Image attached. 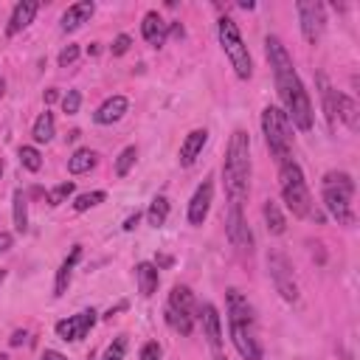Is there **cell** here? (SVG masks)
I'll return each mask as SVG.
<instances>
[{
  "label": "cell",
  "instance_id": "45",
  "mask_svg": "<svg viewBox=\"0 0 360 360\" xmlns=\"http://www.w3.org/2000/svg\"><path fill=\"white\" fill-rule=\"evenodd\" d=\"M98 51H101V48H98V42H93V45H87V53H93V56H96Z\"/></svg>",
  "mask_w": 360,
  "mask_h": 360
},
{
  "label": "cell",
  "instance_id": "5",
  "mask_svg": "<svg viewBox=\"0 0 360 360\" xmlns=\"http://www.w3.org/2000/svg\"><path fill=\"white\" fill-rule=\"evenodd\" d=\"M278 186H281V197H284L287 208L292 211V217H309L312 214V197H309L304 172L292 158L278 163Z\"/></svg>",
  "mask_w": 360,
  "mask_h": 360
},
{
  "label": "cell",
  "instance_id": "48",
  "mask_svg": "<svg viewBox=\"0 0 360 360\" xmlns=\"http://www.w3.org/2000/svg\"><path fill=\"white\" fill-rule=\"evenodd\" d=\"M3 278H6V270H0V284H3Z\"/></svg>",
  "mask_w": 360,
  "mask_h": 360
},
{
  "label": "cell",
  "instance_id": "7",
  "mask_svg": "<svg viewBox=\"0 0 360 360\" xmlns=\"http://www.w3.org/2000/svg\"><path fill=\"white\" fill-rule=\"evenodd\" d=\"M217 34H219V45H222V51H225V56H228L233 73H236L239 79H250V76H253V59H250V53H248V45H245V39H242L236 22H233L231 17H219Z\"/></svg>",
  "mask_w": 360,
  "mask_h": 360
},
{
  "label": "cell",
  "instance_id": "11",
  "mask_svg": "<svg viewBox=\"0 0 360 360\" xmlns=\"http://www.w3.org/2000/svg\"><path fill=\"white\" fill-rule=\"evenodd\" d=\"M93 323H96V309H82L79 315H70V318L59 321L56 323V335L62 340H82V338H87Z\"/></svg>",
  "mask_w": 360,
  "mask_h": 360
},
{
  "label": "cell",
  "instance_id": "32",
  "mask_svg": "<svg viewBox=\"0 0 360 360\" xmlns=\"http://www.w3.org/2000/svg\"><path fill=\"white\" fill-rule=\"evenodd\" d=\"M104 200H107L104 191H84V194H79V197L73 200V208H76V211H87V208H93V205H98V202H104Z\"/></svg>",
  "mask_w": 360,
  "mask_h": 360
},
{
  "label": "cell",
  "instance_id": "38",
  "mask_svg": "<svg viewBox=\"0 0 360 360\" xmlns=\"http://www.w3.org/2000/svg\"><path fill=\"white\" fill-rule=\"evenodd\" d=\"M141 360H160V346L155 340H146L141 349Z\"/></svg>",
  "mask_w": 360,
  "mask_h": 360
},
{
  "label": "cell",
  "instance_id": "29",
  "mask_svg": "<svg viewBox=\"0 0 360 360\" xmlns=\"http://www.w3.org/2000/svg\"><path fill=\"white\" fill-rule=\"evenodd\" d=\"M166 321H169V326H172L174 332L191 335V326H194V318H191V315H183V312H174V309L166 307Z\"/></svg>",
  "mask_w": 360,
  "mask_h": 360
},
{
  "label": "cell",
  "instance_id": "46",
  "mask_svg": "<svg viewBox=\"0 0 360 360\" xmlns=\"http://www.w3.org/2000/svg\"><path fill=\"white\" fill-rule=\"evenodd\" d=\"M3 93H6V82L0 79V98H3Z\"/></svg>",
  "mask_w": 360,
  "mask_h": 360
},
{
  "label": "cell",
  "instance_id": "31",
  "mask_svg": "<svg viewBox=\"0 0 360 360\" xmlns=\"http://www.w3.org/2000/svg\"><path fill=\"white\" fill-rule=\"evenodd\" d=\"M135 158H138V149H135V146L121 149V155H118V160H115V174H118V177H127L129 169H132V163H135Z\"/></svg>",
  "mask_w": 360,
  "mask_h": 360
},
{
  "label": "cell",
  "instance_id": "26",
  "mask_svg": "<svg viewBox=\"0 0 360 360\" xmlns=\"http://www.w3.org/2000/svg\"><path fill=\"white\" fill-rule=\"evenodd\" d=\"M262 214H264V225H267V231H270V233H284L287 219H284V214H281L278 202L267 200V202H264V208H262Z\"/></svg>",
  "mask_w": 360,
  "mask_h": 360
},
{
  "label": "cell",
  "instance_id": "50",
  "mask_svg": "<svg viewBox=\"0 0 360 360\" xmlns=\"http://www.w3.org/2000/svg\"><path fill=\"white\" fill-rule=\"evenodd\" d=\"M0 174H3V160H0Z\"/></svg>",
  "mask_w": 360,
  "mask_h": 360
},
{
  "label": "cell",
  "instance_id": "15",
  "mask_svg": "<svg viewBox=\"0 0 360 360\" xmlns=\"http://www.w3.org/2000/svg\"><path fill=\"white\" fill-rule=\"evenodd\" d=\"M197 318L202 321V332H205V338H208V346L211 349H219L222 346V323H219V312H217V307L214 304H202V307H197Z\"/></svg>",
  "mask_w": 360,
  "mask_h": 360
},
{
  "label": "cell",
  "instance_id": "30",
  "mask_svg": "<svg viewBox=\"0 0 360 360\" xmlns=\"http://www.w3.org/2000/svg\"><path fill=\"white\" fill-rule=\"evenodd\" d=\"M20 163L28 169V172H39V166H42V155H39V149L37 146H20Z\"/></svg>",
  "mask_w": 360,
  "mask_h": 360
},
{
  "label": "cell",
  "instance_id": "37",
  "mask_svg": "<svg viewBox=\"0 0 360 360\" xmlns=\"http://www.w3.org/2000/svg\"><path fill=\"white\" fill-rule=\"evenodd\" d=\"M129 45H132V39H129L127 34H118V37L112 39V45H110V51H112V56H124V53L129 51Z\"/></svg>",
  "mask_w": 360,
  "mask_h": 360
},
{
  "label": "cell",
  "instance_id": "25",
  "mask_svg": "<svg viewBox=\"0 0 360 360\" xmlns=\"http://www.w3.org/2000/svg\"><path fill=\"white\" fill-rule=\"evenodd\" d=\"M25 191L17 188L14 191V205H11V214H14V231L17 233H25L28 231V205H25Z\"/></svg>",
  "mask_w": 360,
  "mask_h": 360
},
{
  "label": "cell",
  "instance_id": "17",
  "mask_svg": "<svg viewBox=\"0 0 360 360\" xmlns=\"http://www.w3.org/2000/svg\"><path fill=\"white\" fill-rule=\"evenodd\" d=\"M318 87H321V104H323V115H326V124L329 129L338 127V90L329 84V79L323 73H318Z\"/></svg>",
  "mask_w": 360,
  "mask_h": 360
},
{
  "label": "cell",
  "instance_id": "6",
  "mask_svg": "<svg viewBox=\"0 0 360 360\" xmlns=\"http://www.w3.org/2000/svg\"><path fill=\"white\" fill-rule=\"evenodd\" d=\"M262 132H264V141H267L270 155L278 163L290 160V152H292V127H290L284 110L267 104L262 110Z\"/></svg>",
  "mask_w": 360,
  "mask_h": 360
},
{
  "label": "cell",
  "instance_id": "44",
  "mask_svg": "<svg viewBox=\"0 0 360 360\" xmlns=\"http://www.w3.org/2000/svg\"><path fill=\"white\" fill-rule=\"evenodd\" d=\"M56 98H59V93H56L53 87H51V90H45V101H48V104H51V101H56Z\"/></svg>",
  "mask_w": 360,
  "mask_h": 360
},
{
  "label": "cell",
  "instance_id": "19",
  "mask_svg": "<svg viewBox=\"0 0 360 360\" xmlns=\"http://www.w3.org/2000/svg\"><path fill=\"white\" fill-rule=\"evenodd\" d=\"M205 141H208V132L205 129H191L183 138V143H180V166H191L197 160V155L202 152Z\"/></svg>",
  "mask_w": 360,
  "mask_h": 360
},
{
  "label": "cell",
  "instance_id": "14",
  "mask_svg": "<svg viewBox=\"0 0 360 360\" xmlns=\"http://www.w3.org/2000/svg\"><path fill=\"white\" fill-rule=\"evenodd\" d=\"M93 11H96V3H93V0H79V3H73V6L65 8V14H62V20H59V28H62V31H76V28H82V25L93 17Z\"/></svg>",
  "mask_w": 360,
  "mask_h": 360
},
{
  "label": "cell",
  "instance_id": "49",
  "mask_svg": "<svg viewBox=\"0 0 360 360\" xmlns=\"http://www.w3.org/2000/svg\"><path fill=\"white\" fill-rule=\"evenodd\" d=\"M0 360H8V357H6V354H0Z\"/></svg>",
  "mask_w": 360,
  "mask_h": 360
},
{
  "label": "cell",
  "instance_id": "23",
  "mask_svg": "<svg viewBox=\"0 0 360 360\" xmlns=\"http://www.w3.org/2000/svg\"><path fill=\"white\" fill-rule=\"evenodd\" d=\"M96 160H98V155H96L93 149L82 146V149H76V152L68 158V172H70V174H84V172H90V169L96 166Z\"/></svg>",
  "mask_w": 360,
  "mask_h": 360
},
{
  "label": "cell",
  "instance_id": "1",
  "mask_svg": "<svg viewBox=\"0 0 360 360\" xmlns=\"http://www.w3.org/2000/svg\"><path fill=\"white\" fill-rule=\"evenodd\" d=\"M264 51H267V62L273 68L276 90L281 96L287 121H292V127H298L301 132L312 129V101H309V96H307L298 73H295L292 56L287 53V48L281 45L278 37H267L264 39Z\"/></svg>",
  "mask_w": 360,
  "mask_h": 360
},
{
  "label": "cell",
  "instance_id": "43",
  "mask_svg": "<svg viewBox=\"0 0 360 360\" xmlns=\"http://www.w3.org/2000/svg\"><path fill=\"white\" fill-rule=\"evenodd\" d=\"M166 264H172V256H158L155 259V267H166Z\"/></svg>",
  "mask_w": 360,
  "mask_h": 360
},
{
  "label": "cell",
  "instance_id": "4",
  "mask_svg": "<svg viewBox=\"0 0 360 360\" xmlns=\"http://www.w3.org/2000/svg\"><path fill=\"white\" fill-rule=\"evenodd\" d=\"M323 205L340 225H354L352 197H354V180L346 172H326L323 174Z\"/></svg>",
  "mask_w": 360,
  "mask_h": 360
},
{
  "label": "cell",
  "instance_id": "24",
  "mask_svg": "<svg viewBox=\"0 0 360 360\" xmlns=\"http://www.w3.org/2000/svg\"><path fill=\"white\" fill-rule=\"evenodd\" d=\"M338 121H343L352 132L360 127V118H357V104H354V98H349V96H338Z\"/></svg>",
  "mask_w": 360,
  "mask_h": 360
},
{
  "label": "cell",
  "instance_id": "13",
  "mask_svg": "<svg viewBox=\"0 0 360 360\" xmlns=\"http://www.w3.org/2000/svg\"><path fill=\"white\" fill-rule=\"evenodd\" d=\"M37 11H39V3H37V0H20V3L14 6V11H11V17H8L6 34L14 37V34H20L22 28H28V25L34 22Z\"/></svg>",
  "mask_w": 360,
  "mask_h": 360
},
{
  "label": "cell",
  "instance_id": "34",
  "mask_svg": "<svg viewBox=\"0 0 360 360\" xmlns=\"http://www.w3.org/2000/svg\"><path fill=\"white\" fill-rule=\"evenodd\" d=\"M79 107H82V93H79V90H68L65 98H62V110H65L68 115H76Z\"/></svg>",
  "mask_w": 360,
  "mask_h": 360
},
{
  "label": "cell",
  "instance_id": "22",
  "mask_svg": "<svg viewBox=\"0 0 360 360\" xmlns=\"http://www.w3.org/2000/svg\"><path fill=\"white\" fill-rule=\"evenodd\" d=\"M135 278H138V290H141L143 298H149V295L158 290V281H160L158 267H155L152 262H141V264H135Z\"/></svg>",
  "mask_w": 360,
  "mask_h": 360
},
{
  "label": "cell",
  "instance_id": "27",
  "mask_svg": "<svg viewBox=\"0 0 360 360\" xmlns=\"http://www.w3.org/2000/svg\"><path fill=\"white\" fill-rule=\"evenodd\" d=\"M53 129H56V124H53V115L45 110V112H39L37 115V121H34V141L37 143H48L51 138H53Z\"/></svg>",
  "mask_w": 360,
  "mask_h": 360
},
{
  "label": "cell",
  "instance_id": "33",
  "mask_svg": "<svg viewBox=\"0 0 360 360\" xmlns=\"http://www.w3.org/2000/svg\"><path fill=\"white\" fill-rule=\"evenodd\" d=\"M70 194H73V180H65V183H59L48 191V205H62Z\"/></svg>",
  "mask_w": 360,
  "mask_h": 360
},
{
  "label": "cell",
  "instance_id": "47",
  "mask_svg": "<svg viewBox=\"0 0 360 360\" xmlns=\"http://www.w3.org/2000/svg\"><path fill=\"white\" fill-rule=\"evenodd\" d=\"M214 360H228V357H225V354H219V352H217V354H214Z\"/></svg>",
  "mask_w": 360,
  "mask_h": 360
},
{
  "label": "cell",
  "instance_id": "21",
  "mask_svg": "<svg viewBox=\"0 0 360 360\" xmlns=\"http://www.w3.org/2000/svg\"><path fill=\"white\" fill-rule=\"evenodd\" d=\"M79 256H82V248L79 245H73V250H70V256L59 264V270H56V281H53V295H65V290H68V284H70V276H73V267H76V262H79Z\"/></svg>",
  "mask_w": 360,
  "mask_h": 360
},
{
  "label": "cell",
  "instance_id": "36",
  "mask_svg": "<svg viewBox=\"0 0 360 360\" xmlns=\"http://www.w3.org/2000/svg\"><path fill=\"white\" fill-rule=\"evenodd\" d=\"M76 59H79V45H65L56 62H59V68H68V65H73Z\"/></svg>",
  "mask_w": 360,
  "mask_h": 360
},
{
  "label": "cell",
  "instance_id": "42",
  "mask_svg": "<svg viewBox=\"0 0 360 360\" xmlns=\"http://www.w3.org/2000/svg\"><path fill=\"white\" fill-rule=\"evenodd\" d=\"M25 338H28V335H25L22 329H17V332L8 338V343H11V346H20V343H25Z\"/></svg>",
  "mask_w": 360,
  "mask_h": 360
},
{
  "label": "cell",
  "instance_id": "28",
  "mask_svg": "<svg viewBox=\"0 0 360 360\" xmlns=\"http://www.w3.org/2000/svg\"><path fill=\"white\" fill-rule=\"evenodd\" d=\"M166 217H169V200L163 197V194H158L152 202H149V211H146V219H149V225H155V228H160L163 222H166Z\"/></svg>",
  "mask_w": 360,
  "mask_h": 360
},
{
  "label": "cell",
  "instance_id": "41",
  "mask_svg": "<svg viewBox=\"0 0 360 360\" xmlns=\"http://www.w3.org/2000/svg\"><path fill=\"white\" fill-rule=\"evenodd\" d=\"M138 219H141V214H138V211H135V214H129V217H127V219H124V225H121V228H124V231H132V228H135V225H138Z\"/></svg>",
  "mask_w": 360,
  "mask_h": 360
},
{
  "label": "cell",
  "instance_id": "16",
  "mask_svg": "<svg viewBox=\"0 0 360 360\" xmlns=\"http://www.w3.org/2000/svg\"><path fill=\"white\" fill-rule=\"evenodd\" d=\"M141 34L143 39L152 45V48H160L166 42V34H169V22H163V17L158 11H146L143 14V22H141Z\"/></svg>",
  "mask_w": 360,
  "mask_h": 360
},
{
  "label": "cell",
  "instance_id": "18",
  "mask_svg": "<svg viewBox=\"0 0 360 360\" xmlns=\"http://www.w3.org/2000/svg\"><path fill=\"white\" fill-rule=\"evenodd\" d=\"M127 107H129V101H127L124 96H110V98L93 112V118H96V124H115V121L124 118Z\"/></svg>",
  "mask_w": 360,
  "mask_h": 360
},
{
  "label": "cell",
  "instance_id": "20",
  "mask_svg": "<svg viewBox=\"0 0 360 360\" xmlns=\"http://www.w3.org/2000/svg\"><path fill=\"white\" fill-rule=\"evenodd\" d=\"M169 309H174V312H183V315H191V318H194V312H197L194 292H191L188 287H183V284L172 287V292H169Z\"/></svg>",
  "mask_w": 360,
  "mask_h": 360
},
{
  "label": "cell",
  "instance_id": "12",
  "mask_svg": "<svg viewBox=\"0 0 360 360\" xmlns=\"http://www.w3.org/2000/svg\"><path fill=\"white\" fill-rule=\"evenodd\" d=\"M211 200H214V183L211 180H202L188 202V222L191 225H202L208 211H211Z\"/></svg>",
  "mask_w": 360,
  "mask_h": 360
},
{
  "label": "cell",
  "instance_id": "40",
  "mask_svg": "<svg viewBox=\"0 0 360 360\" xmlns=\"http://www.w3.org/2000/svg\"><path fill=\"white\" fill-rule=\"evenodd\" d=\"M39 360H68V357H65V354H62V352H56V349H45V352H42V357H39Z\"/></svg>",
  "mask_w": 360,
  "mask_h": 360
},
{
  "label": "cell",
  "instance_id": "35",
  "mask_svg": "<svg viewBox=\"0 0 360 360\" xmlns=\"http://www.w3.org/2000/svg\"><path fill=\"white\" fill-rule=\"evenodd\" d=\"M124 352H127V338L121 335V338H115V340L110 343V349L104 352L101 360H124Z\"/></svg>",
  "mask_w": 360,
  "mask_h": 360
},
{
  "label": "cell",
  "instance_id": "3",
  "mask_svg": "<svg viewBox=\"0 0 360 360\" xmlns=\"http://www.w3.org/2000/svg\"><path fill=\"white\" fill-rule=\"evenodd\" d=\"M228 326H231V340L242 360H262V343L256 338V321H253V307L239 290H228Z\"/></svg>",
  "mask_w": 360,
  "mask_h": 360
},
{
  "label": "cell",
  "instance_id": "10",
  "mask_svg": "<svg viewBox=\"0 0 360 360\" xmlns=\"http://www.w3.org/2000/svg\"><path fill=\"white\" fill-rule=\"evenodd\" d=\"M225 233H228V239H231L233 248L248 250V253L253 250V233H250V228H248V222H245L239 205H231L228 219H225Z\"/></svg>",
  "mask_w": 360,
  "mask_h": 360
},
{
  "label": "cell",
  "instance_id": "2",
  "mask_svg": "<svg viewBox=\"0 0 360 360\" xmlns=\"http://www.w3.org/2000/svg\"><path fill=\"white\" fill-rule=\"evenodd\" d=\"M222 183L231 205L245 202L248 186H250V138L245 129H233L228 149H225V163H222Z\"/></svg>",
  "mask_w": 360,
  "mask_h": 360
},
{
  "label": "cell",
  "instance_id": "9",
  "mask_svg": "<svg viewBox=\"0 0 360 360\" xmlns=\"http://www.w3.org/2000/svg\"><path fill=\"white\" fill-rule=\"evenodd\" d=\"M295 8H298V20H301V34H304V39H307L309 45H315V42L321 39L323 28H326V8H323V3H318V0H301Z\"/></svg>",
  "mask_w": 360,
  "mask_h": 360
},
{
  "label": "cell",
  "instance_id": "8",
  "mask_svg": "<svg viewBox=\"0 0 360 360\" xmlns=\"http://www.w3.org/2000/svg\"><path fill=\"white\" fill-rule=\"evenodd\" d=\"M267 270H270V278H273L276 290L281 292V298L290 301V304H295L298 301V284H295L290 259L281 250H270L267 253Z\"/></svg>",
  "mask_w": 360,
  "mask_h": 360
},
{
  "label": "cell",
  "instance_id": "39",
  "mask_svg": "<svg viewBox=\"0 0 360 360\" xmlns=\"http://www.w3.org/2000/svg\"><path fill=\"white\" fill-rule=\"evenodd\" d=\"M11 242H14V236L6 233V231H0V253H6V250L11 248Z\"/></svg>",
  "mask_w": 360,
  "mask_h": 360
}]
</instances>
